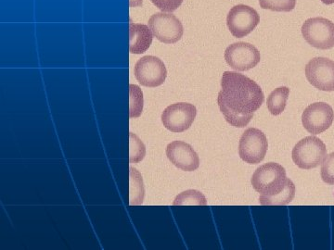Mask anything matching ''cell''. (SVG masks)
Returning a JSON list of instances; mask_svg holds the SVG:
<instances>
[{"mask_svg": "<svg viewBox=\"0 0 334 250\" xmlns=\"http://www.w3.org/2000/svg\"><path fill=\"white\" fill-rule=\"evenodd\" d=\"M221 87L217 104L226 120L234 127L247 126L264 100L260 85L244 74L225 72Z\"/></svg>", "mask_w": 334, "mask_h": 250, "instance_id": "cell-1", "label": "cell"}, {"mask_svg": "<svg viewBox=\"0 0 334 250\" xmlns=\"http://www.w3.org/2000/svg\"><path fill=\"white\" fill-rule=\"evenodd\" d=\"M288 178L286 170L281 165L269 162L260 166L252 177L253 189L264 196H272L285 188Z\"/></svg>", "mask_w": 334, "mask_h": 250, "instance_id": "cell-2", "label": "cell"}, {"mask_svg": "<svg viewBox=\"0 0 334 250\" xmlns=\"http://www.w3.org/2000/svg\"><path fill=\"white\" fill-rule=\"evenodd\" d=\"M292 156L293 162L300 169L311 170L323 162L327 156V148L318 137L307 136L295 145Z\"/></svg>", "mask_w": 334, "mask_h": 250, "instance_id": "cell-3", "label": "cell"}, {"mask_svg": "<svg viewBox=\"0 0 334 250\" xmlns=\"http://www.w3.org/2000/svg\"><path fill=\"white\" fill-rule=\"evenodd\" d=\"M302 34L310 46L318 49L334 46V22L323 17L307 19L302 25Z\"/></svg>", "mask_w": 334, "mask_h": 250, "instance_id": "cell-4", "label": "cell"}, {"mask_svg": "<svg viewBox=\"0 0 334 250\" xmlns=\"http://www.w3.org/2000/svg\"><path fill=\"white\" fill-rule=\"evenodd\" d=\"M260 22V15L253 7L238 4L230 8L227 25L234 37L241 38L251 33Z\"/></svg>", "mask_w": 334, "mask_h": 250, "instance_id": "cell-5", "label": "cell"}, {"mask_svg": "<svg viewBox=\"0 0 334 250\" xmlns=\"http://www.w3.org/2000/svg\"><path fill=\"white\" fill-rule=\"evenodd\" d=\"M267 147L265 134L257 128H249L239 139L238 154L243 161L249 164H258L264 159Z\"/></svg>", "mask_w": 334, "mask_h": 250, "instance_id": "cell-6", "label": "cell"}, {"mask_svg": "<svg viewBox=\"0 0 334 250\" xmlns=\"http://www.w3.org/2000/svg\"><path fill=\"white\" fill-rule=\"evenodd\" d=\"M149 27L153 36L164 44H175L181 39L184 33L182 22L171 13L157 12L151 15Z\"/></svg>", "mask_w": 334, "mask_h": 250, "instance_id": "cell-7", "label": "cell"}, {"mask_svg": "<svg viewBox=\"0 0 334 250\" xmlns=\"http://www.w3.org/2000/svg\"><path fill=\"white\" fill-rule=\"evenodd\" d=\"M134 73L138 82L146 87H157L165 82L167 70L164 63L155 56H144L136 61Z\"/></svg>", "mask_w": 334, "mask_h": 250, "instance_id": "cell-8", "label": "cell"}, {"mask_svg": "<svg viewBox=\"0 0 334 250\" xmlns=\"http://www.w3.org/2000/svg\"><path fill=\"white\" fill-rule=\"evenodd\" d=\"M225 59L233 70L246 72L260 62L261 55L259 50L250 43L237 42L226 48Z\"/></svg>", "mask_w": 334, "mask_h": 250, "instance_id": "cell-9", "label": "cell"}, {"mask_svg": "<svg viewBox=\"0 0 334 250\" xmlns=\"http://www.w3.org/2000/svg\"><path fill=\"white\" fill-rule=\"evenodd\" d=\"M307 81L321 91H334V61L323 57L310 59L305 65Z\"/></svg>", "mask_w": 334, "mask_h": 250, "instance_id": "cell-10", "label": "cell"}, {"mask_svg": "<svg viewBox=\"0 0 334 250\" xmlns=\"http://www.w3.org/2000/svg\"><path fill=\"white\" fill-rule=\"evenodd\" d=\"M197 115L196 107L190 103L178 102L168 106L161 114V122L167 130L182 133L191 126Z\"/></svg>", "mask_w": 334, "mask_h": 250, "instance_id": "cell-11", "label": "cell"}, {"mask_svg": "<svg viewBox=\"0 0 334 250\" xmlns=\"http://www.w3.org/2000/svg\"><path fill=\"white\" fill-rule=\"evenodd\" d=\"M334 119L332 108L325 102H315L308 106L302 115L305 130L312 134H318L329 129Z\"/></svg>", "mask_w": 334, "mask_h": 250, "instance_id": "cell-12", "label": "cell"}, {"mask_svg": "<svg viewBox=\"0 0 334 250\" xmlns=\"http://www.w3.org/2000/svg\"><path fill=\"white\" fill-rule=\"evenodd\" d=\"M166 156L171 163L182 170L193 171L200 166V159L192 146L183 141H174L166 147Z\"/></svg>", "mask_w": 334, "mask_h": 250, "instance_id": "cell-13", "label": "cell"}, {"mask_svg": "<svg viewBox=\"0 0 334 250\" xmlns=\"http://www.w3.org/2000/svg\"><path fill=\"white\" fill-rule=\"evenodd\" d=\"M153 39V33L148 25L129 23V51L132 54H142L149 49Z\"/></svg>", "mask_w": 334, "mask_h": 250, "instance_id": "cell-14", "label": "cell"}, {"mask_svg": "<svg viewBox=\"0 0 334 250\" xmlns=\"http://www.w3.org/2000/svg\"><path fill=\"white\" fill-rule=\"evenodd\" d=\"M129 170V204L141 205L145 196L142 176L136 169L131 167Z\"/></svg>", "mask_w": 334, "mask_h": 250, "instance_id": "cell-15", "label": "cell"}, {"mask_svg": "<svg viewBox=\"0 0 334 250\" xmlns=\"http://www.w3.org/2000/svg\"><path fill=\"white\" fill-rule=\"evenodd\" d=\"M290 96V89L287 86H281L278 87L275 90H273L267 97V108L269 112L274 115L277 116L281 114L284 111L287 101Z\"/></svg>", "mask_w": 334, "mask_h": 250, "instance_id": "cell-16", "label": "cell"}, {"mask_svg": "<svg viewBox=\"0 0 334 250\" xmlns=\"http://www.w3.org/2000/svg\"><path fill=\"white\" fill-rule=\"evenodd\" d=\"M295 195V185L292 180L288 179L285 188L278 194L272 196L260 195L259 202L261 205L267 206H285L293 201Z\"/></svg>", "mask_w": 334, "mask_h": 250, "instance_id": "cell-17", "label": "cell"}, {"mask_svg": "<svg viewBox=\"0 0 334 250\" xmlns=\"http://www.w3.org/2000/svg\"><path fill=\"white\" fill-rule=\"evenodd\" d=\"M207 204L204 195L198 190L190 189L177 195L173 202L174 206H205Z\"/></svg>", "mask_w": 334, "mask_h": 250, "instance_id": "cell-18", "label": "cell"}, {"mask_svg": "<svg viewBox=\"0 0 334 250\" xmlns=\"http://www.w3.org/2000/svg\"><path fill=\"white\" fill-rule=\"evenodd\" d=\"M143 93L138 85H129V117L138 118L143 111Z\"/></svg>", "mask_w": 334, "mask_h": 250, "instance_id": "cell-19", "label": "cell"}, {"mask_svg": "<svg viewBox=\"0 0 334 250\" xmlns=\"http://www.w3.org/2000/svg\"><path fill=\"white\" fill-rule=\"evenodd\" d=\"M129 162L141 161L146 154V147L143 142L133 133H129Z\"/></svg>", "mask_w": 334, "mask_h": 250, "instance_id": "cell-20", "label": "cell"}, {"mask_svg": "<svg viewBox=\"0 0 334 250\" xmlns=\"http://www.w3.org/2000/svg\"><path fill=\"white\" fill-rule=\"evenodd\" d=\"M259 4L263 10L289 12L295 7L296 0H259Z\"/></svg>", "mask_w": 334, "mask_h": 250, "instance_id": "cell-21", "label": "cell"}, {"mask_svg": "<svg viewBox=\"0 0 334 250\" xmlns=\"http://www.w3.org/2000/svg\"><path fill=\"white\" fill-rule=\"evenodd\" d=\"M321 178L326 184L334 185V152L328 155L322 162Z\"/></svg>", "mask_w": 334, "mask_h": 250, "instance_id": "cell-22", "label": "cell"}, {"mask_svg": "<svg viewBox=\"0 0 334 250\" xmlns=\"http://www.w3.org/2000/svg\"><path fill=\"white\" fill-rule=\"evenodd\" d=\"M162 12H172L180 7L183 0H150Z\"/></svg>", "mask_w": 334, "mask_h": 250, "instance_id": "cell-23", "label": "cell"}, {"mask_svg": "<svg viewBox=\"0 0 334 250\" xmlns=\"http://www.w3.org/2000/svg\"><path fill=\"white\" fill-rule=\"evenodd\" d=\"M143 0H129L130 7H138L142 5Z\"/></svg>", "mask_w": 334, "mask_h": 250, "instance_id": "cell-24", "label": "cell"}, {"mask_svg": "<svg viewBox=\"0 0 334 250\" xmlns=\"http://www.w3.org/2000/svg\"><path fill=\"white\" fill-rule=\"evenodd\" d=\"M321 1L326 5H331L334 3V0H321Z\"/></svg>", "mask_w": 334, "mask_h": 250, "instance_id": "cell-25", "label": "cell"}]
</instances>
